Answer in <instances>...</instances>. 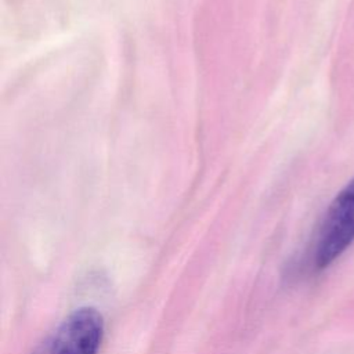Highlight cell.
<instances>
[{"mask_svg": "<svg viewBox=\"0 0 354 354\" xmlns=\"http://www.w3.org/2000/svg\"><path fill=\"white\" fill-rule=\"evenodd\" d=\"M354 242V178L330 202L314 249V267H329Z\"/></svg>", "mask_w": 354, "mask_h": 354, "instance_id": "6da1fadb", "label": "cell"}, {"mask_svg": "<svg viewBox=\"0 0 354 354\" xmlns=\"http://www.w3.org/2000/svg\"><path fill=\"white\" fill-rule=\"evenodd\" d=\"M104 336V318L94 307L69 314L32 354H97Z\"/></svg>", "mask_w": 354, "mask_h": 354, "instance_id": "7a4b0ae2", "label": "cell"}]
</instances>
